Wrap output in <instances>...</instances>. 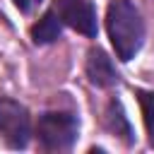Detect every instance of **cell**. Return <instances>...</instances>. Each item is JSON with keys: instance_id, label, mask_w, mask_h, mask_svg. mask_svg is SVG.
Instances as JSON below:
<instances>
[{"instance_id": "6da1fadb", "label": "cell", "mask_w": 154, "mask_h": 154, "mask_svg": "<svg viewBox=\"0 0 154 154\" xmlns=\"http://www.w3.org/2000/svg\"><path fill=\"white\" fill-rule=\"evenodd\" d=\"M106 29H108V38L116 48V55L120 60L135 58V53L144 43V22L130 0H113L108 5Z\"/></svg>"}, {"instance_id": "7a4b0ae2", "label": "cell", "mask_w": 154, "mask_h": 154, "mask_svg": "<svg viewBox=\"0 0 154 154\" xmlns=\"http://www.w3.org/2000/svg\"><path fill=\"white\" fill-rule=\"evenodd\" d=\"M79 132V120L70 111H46L36 123V135L43 149L65 152L75 144Z\"/></svg>"}, {"instance_id": "3957f363", "label": "cell", "mask_w": 154, "mask_h": 154, "mask_svg": "<svg viewBox=\"0 0 154 154\" xmlns=\"http://www.w3.org/2000/svg\"><path fill=\"white\" fill-rule=\"evenodd\" d=\"M0 135L12 149H24L31 137L29 111L7 96H0Z\"/></svg>"}, {"instance_id": "277c9868", "label": "cell", "mask_w": 154, "mask_h": 154, "mask_svg": "<svg viewBox=\"0 0 154 154\" xmlns=\"http://www.w3.org/2000/svg\"><path fill=\"white\" fill-rule=\"evenodd\" d=\"M53 7L60 14L63 24L89 38L96 36V10L89 0H55Z\"/></svg>"}, {"instance_id": "5b68a950", "label": "cell", "mask_w": 154, "mask_h": 154, "mask_svg": "<svg viewBox=\"0 0 154 154\" xmlns=\"http://www.w3.org/2000/svg\"><path fill=\"white\" fill-rule=\"evenodd\" d=\"M87 77H89L91 84L103 87V89L118 84V72H116L111 58L101 48H91L89 51V55H87Z\"/></svg>"}, {"instance_id": "8992f818", "label": "cell", "mask_w": 154, "mask_h": 154, "mask_svg": "<svg viewBox=\"0 0 154 154\" xmlns=\"http://www.w3.org/2000/svg\"><path fill=\"white\" fill-rule=\"evenodd\" d=\"M60 29H63V19H60V14L55 12V7H51V10L31 26V38H34V43L43 46V43L55 41V38L60 36Z\"/></svg>"}, {"instance_id": "52a82bcc", "label": "cell", "mask_w": 154, "mask_h": 154, "mask_svg": "<svg viewBox=\"0 0 154 154\" xmlns=\"http://www.w3.org/2000/svg\"><path fill=\"white\" fill-rule=\"evenodd\" d=\"M106 123H108V128H111L116 135H120L128 144L132 142V128H130V123H128V118H125V111H123L120 101H111V103H108Z\"/></svg>"}, {"instance_id": "ba28073f", "label": "cell", "mask_w": 154, "mask_h": 154, "mask_svg": "<svg viewBox=\"0 0 154 154\" xmlns=\"http://www.w3.org/2000/svg\"><path fill=\"white\" fill-rule=\"evenodd\" d=\"M140 106H142V116H144V125H147V135H149V144L154 147V91H137Z\"/></svg>"}, {"instance_id": "9c48e42d", "label": "cell", "mask_w": 154, "mask_h": 154, "mask_svg": "<svg viewBox=\"0 0 154 154\" xmlns=\"http://www.w3.org/2000/svg\"><path fill=\"white\" fill-rule=\"evenodd\" d=\"M43 0H14V5L22 10V12H31L34 7H38Z\"/></svg>"}]
</instances>
